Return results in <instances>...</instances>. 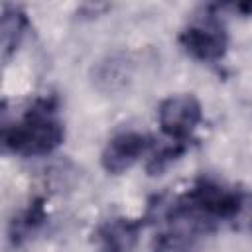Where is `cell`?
<instances>
[{
	"label": "cell",
	"mask_w": 252,
	"mask_h": 252,
	"mask_svg": "<svg viewBox=\"0 0 252 252\" xmlns=\"http://www.w3.org/2000/svg\"><path fill=\"white\" fill-rule=\"evenodd\" d=\"M242 193L215 179H199L167 211L171 226H181L197 234L217 222L232 220L242 211Z\"/></svg>",
	"instance_id": "cell-1"
},
{
	"label": "cell",
	"mask_w": 252,
	"mask_h": 252,
	"mask_svg": "<svg viewBox=\"0 0 252 252\" xmlns=\"http://www.w3.org/2000/svg\"><path fill=\"white\" fill-rule=\"evenodd\" d=\"M65 128L55 114L51 98H39L14 124L4 126L2 144L8 152L18 156H47L61 146Z\"/></svg>",
	"instance_id": "cell-2"
},
{
	"label": "cell",
	"mask_w": 252,
	"mask_h": 252,
	"mask_svg": "<svg viewBox=\"0 0 252 252\" xmlns=\"http://www.w3.org/2000/svg\"><path fill=\"white\" fill-rule=\"evenodd\" d=\"M203 118L201 102L193 94H171L161 100L158 108V120L165 136L175 140L177 144H185L187 138L195 132Z\"/></svg>",
	"instance_id": "cell-3"
},
{
	"label": "cell",
	"mask_w": 252,
	"mask_h": 252,
	"mask_svg": "<svg viewBox=\"0 0 252 252\" xmlns=\"http://www.w3.org/2000/svg\"><path fill=\"white\" fill-rule=\"evenodd\" d=\"M179 43L185 49V53H189L191 57L213 63L224 57L228 47V37L222 26L213 18H209L205 22L187 26L179 35Z\"/></svg>",
	"instance_id": "cell-4"
},
{
	"label": "cell",
	"mask_w": 252,
	"mask_h": 252,
	"mask_svg": "<svg viewBox=\"0 0 252 252\" xmlns=\"http://www.w3.org/2000/svg\"><path fill=\"white\" fill-rule=\"evenodd\" d=\"M152 146V140L146 134L140 132H120L116 136H112L108 140V144L102 150L100 156V163L104 167V171L118 175L124 173L126 169H130Z\"/></svg>",
	"instance_id": "cell-5"
},
{
	"label": "cell",
	"mask_w": 252,
	"mask_h": 252,
	"mask_svg": "<svg viewBox=\"0 0 252 252\" xmlns=\"http://www.w3.org/2000/svg\"><path fill=\"white\" fill-rule=\"evenodd\" d=\"M142 230V222L126 217H114L100 222L93 234L98 252H132Z\"/></svg>",
	"instance_id": "cell-6"
},
{
	"label": "cell",
	"mask_w": 252,
	"mask_h": 252,
	"mask_svg": "<svg viewBox=\"0 0 252 252\" xmlns=\"http://www.w3.org/2000/svg\"><path fill=\"white\" fill-rule=\"evenodd\" d=\"M28 20L26 14L18 6L6 4L2 8V26H0V35H2V59L8 61L10 55L18 49L24 32H26Z\"/></svg>",
	"instance_id": "cell-7"
},
{
	"label": "cell",
	"mask_w": 252,
	"mask_h": 252,
	"mask_svg": "<svg viewBox=\"0 0 252 252\" xmlns=\"http://www.w3.org/2000/svg\"><path fill=\"white\" fill-rule=\"evenodd\" d=\"M43 220H45L43 201L37 199L28 209H24L18 217H14V220L10 222V240L14 244H20L28 236H32L43 224Z\"/></svg>",
	"instance_id": "cell-8"
},
{
	"label": "cell",
	"mask_w": 252,
	"mask_h": 252,
	"mask_svg": "<svg viewBox=\"0 0 252 252\" xmlns=\"http://www.w3.org/2000/svg\"><path fill=\"white\" fill-rule=\"evenodd\" d=\"M199 234L179 228V226H169V230L161 232L156 242H154V252H193L195 240Z\"/></svg>",
	"instance_id": "cell-9"
},
{
	"label": "cell",
	"mask_w": 252,
	"mask_h": 252,
	"mask_svg": "<svg viewBox=\"0 0 252 252\" xmlns=\"http://www.w3.org/2000/svg\"><path fill=\"white\" fill-rule=\"evenodd\" d=\"M128 77L126 71V61L124 59H116V57H108L106 61H100L96 67V83H106V89H114L116 85H122L124 79Z\"/></svg>",
	"instance_id": "cell-10"
}]
</instances>
